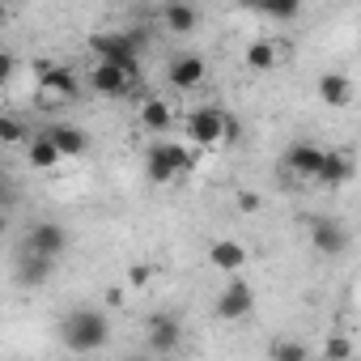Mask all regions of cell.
Wrapping results in <instances>:
<instances>
[{
	"label": "cell",
	"instance_id": "cell-11",
	"mask_svg": "<svg viewBox=\"0 0 361 361\" xmlns=\"http://www.w3.org/2000/svg\"><path fill=\"white\" fill-rule=\"evenodd\" d=\"M310 243H314V251H319V255L340 259V255L348 251V230H344L340 221L319 217V221H310Z\"/></svg>",
	"mask_w": 361,
	"mask_h": 361
},
{
	"label": "cell",
	"instance_id": "cell-32",
	"mask_svg": "<svg viewBox=\"0 0 361 361\" xmlns=\"http://www.w3.org/2000/svg\"><path fill=\"white\" fill-rule=\"evenodd\" d=\"M0 35H5V9H0Z\"/></svg>",
	"mask_w": 361,
	"mask_h": 361
},
{
	"label": "cell",
	"instance_id": "cell-16",
	"mask_svg": "<svg viewBox=\"0 0 361 361\" xmlns=\"http://www.w3.org/2000/svg\"><path fill=\"white\" fill-rule=\"evenodd\" d=\"M47 136H51V145L60 149V157H81V153L90 149V136H85L81 128H73V123H51Z\"/></svg>",
	"mask_w": 361,
	"mask_h": 361
},
{
	"label": "cell",
	"instance_id": "cell-2",
	"mask_svg": "<svg viewBox=\"0 0 361 361\" xmlns=\"http://www.w3.org/2000/svg\"><path fill=\"white\" fill-rule=\"evenodd\" d=\"M196 145H174V140H157L149 145L145 153V174H149V183H174V178H183L188 170H196Z\"/></svg>",
	"mask_w": 361,
	"mask_h": 361
},
{
	"label": "cell",
	"instance_id": "cell-27",
	"mask_svg": "<svg viewBox=\"0 0 361 361\" xmlns=\"http://www.w3.org/2000/svg\"><path fill=\"white\" fill-rule=\"evenodd\" d=\"M327 357H331V361H344V357H353V344H348V340H331V344H327Z\"/></svg>",
	"mask_w": 361,
	"mask_h": 361
},
{
	"label": "cell",
	"instance_id": "cell-29",
	"mask_svg": "<svg viewBox=\"0 0 361 361\" xmlns=\"http://www.w3.org/2000/svg\"><path fill=\"white\" fill-rule=\"evenodd\" d=\"M5 204H9V178L0 174V209H5Z\"/></svg>",
	"mask_w": 361,
	"mask_h": 361
},
{
	"label": "cell",
	"instance_id": "cell-20",
	"mask_svg": "<svg viewBox=\"0 0 361 361\" xmlns=\"http://www.w3.org/2000/svg\"><path fill=\"white\" fill-rule=\"evenodd\" d=\"M319 98H323L327 106H348V102H353V81H348L344 73H323V77H319Z\"/></svg>",
	"mask_w": 361,
	"mask_h": 361
},
{
	"label": "cell",
	"instance_id": "cell-21",
	"mask_svg": "<svg viewBox=\"0 0 361 361\" xmlns=\"http://www.w3.org/2000/svg\"><path fill=\"white\" fill-rule=\"evenodd\" d=\"M136 119H140V128H149V132H166V128L174 123V111H170V102H161V98H145L140 111H136Z\"/></svg>",
	"mask_w": 361,
	"mask_h": 361
},
{
	"label": "cell",
	"instance_id": "cell-26",
	"mask_svg": "<svg viewBox=\"0 0 361 361\" xmlns=\"http://www.w3.org/2000/svg\"><path fill=\"white\" fill-rule=\"evenodd\" d=\"M238 132H243V128H238V119H234V115L226 111V128H221V145H234V140H238Z\"/></svg>",
	"mask_w": 361,
	"mask_h": 361
},
{
	"label": "cell",
	"instance_id": "cell-17",
	"mask_svg": "<svg viewBox=\"0 0 361 361\" xmlns=\"http://www.w3.org/2000/svg\"><path fill=\"white\" fill-rule=\"evenodd\" d=\"M26 161H30V170H56L64 157H60V149L51 145V136L47 132H30V140H26Z\"/></svg>",
	"mask_w": 361,
	"mask_h": 361
},
{
	"label": "cell",
	"instance_id": "cell-1",
	"mask_svg": "<svg viewBox=\"0 0 361 361\" xmlns=\"http://www.w3.org/2000/svg\"><path fill=\"white\" fill-rule=\"evenodd\" d=\"M60 340H64V348H73V353H98V348H106V340H111V323H106L102 310L77 306V310L64 314Z\"/></svg>",
	"mask_w": 361,
	"mask_h": 361
},
{
	"label": "cell",
	"instance_id": "cell-15",
	"mask_svg": "<svg viewBox=\"0 0 361 361\" xmlns=\"http://www.w3.org/2000/svg\"><path fill=\"white\" fill-rule=\"evenodd\" d=\"M319 161H323V149L319 145H310V140H298V145H289L285 149V170H293L298 178H314V170H319Z\"/></svg>",
	"mask_w": 361,
	"mask_h": 361
},
{
	"label": "cell",
	"instance_id": "cell-13",
	"mask_svg": "<svg viewBox=\"0 0 361 361\" xmlns=\"http://www.w3.org/2000/svg\"><path fill=\"white\" fill-rule=\"evenodd\" d=\"M285 56H289V43H281V39H255L243 51L247 68H255V73H272L276 64H285Z\"/></svg>",
	"mask_w": 361,
	"mask_h": 361
},
{
	"label": "cell",
	"instance_id": "cell-25",
	"mask_svg": "<svg viewBox=\"0 0 361 361\" xmlns=\"http://www.w3.org/2000/svg\"><path fill=\"white\" fill-rule=\"evenodd\" d=\"M13 73H18V56L13 51H0V85H9Z\"/></svg>",
	"mask_w": 361,
	"mask_h": 361
},
{
	"label": "cell",
	"instance_id": "cell-9",
	"mask_svg": "<svg viewBox=\"0 0 361 361\" xmlns=\"http://www.w3.org/2000/svg\"><path fill=\"white\" fill-rule=\"evenodd\" d=\"M217 319H226V323H238V319H247L251 310H255V293H251V285L247 281H230L221 293H217Z\"/></svg>",
	"mask_w": 361,
	"mask_h": 361
},
{
	"label": "cell",
	"instance_id": "cell-10",
	"mask_svg": "<svg viewBox=\"0 0 361 361\" xmlns=\"http://www.w3.org/2000/svg\"><path fill=\"white\" fill-rule=\"evenodd\" d=\"M157 22L170 30V35H196V26H200V9L192 5V0H166V5L157 9Z\"/></svg>",
	"mask_w": 361,
	"mask_h": 361
},
{
	"label": "cell",
	"instance_id": "cell-30",
	"mask_svg": "<svg viewBox=\"0 0 361 361\" xmlns=\"http://www.w3.org/2000/svg\"><path fill=\"white\" fill-rule=\"evenodd\" d=\"M123 302V289H106V306H119Z\"/></svg>",
	"mask_w": 361,
	"mask_h": 361
},
{
	"label": "cell",
	"instance_id": "cell-23",
	"mask_svg": "<svg viewBox=\"0 0 361 361\" xmlns=\"http://www.w3.org/2000/svg\"><path fill=\"white\" fill-rule=\"evenodd\" d=\"M30 140V123H22L18 115H0V145H26Z\"/></svg>",
	"mask_w": 361,
	"mask_h": 361
},
{
	"label": "cell",
	"instance_id": "cell-19",
	"mask_svg": "<svg viewBox=\"0 0 361 361\" xmlns=\"http://www.w3.org/2000/svg\"><path fill=\"white\" fill-rule=\"evenodd\" d=\"M243 9H251L259 18H272V22H298L302 0H243Z\"/></svg>",
	"mask_w": 361,
	"mask_h": 361
},
{
	"label": "cell",
	"instance_id": "cell-6",
	"mask_svg": "<svg viewBox=\"0 0 361 361\" xmlns=\"http://www.w3.org/2000/svg\"><path fill=\"white\" fill-rule=\"evenodd\" d=\"M188 140L196 149H217L221 145V128H226V111L221 106H196L188 111Z\"/></svg>",
	"mask_w": 361,
	"mask_h": 361
},
{
	"label": "cell",
	"instance_id": "cell-31",
	"mask_svg": "<svg viewBox=\"0 0 361 361\" xmlns=\"http://www.w3.org/2000/svg\"><path fill=\"white\" fill-rule=\"evenodd\" d=\"M5 226H9V221H5V209H0V234H5Z\"/></svg>",
	"mask_w": 361,
	"mask_h": 361
},
{
	"label": "cell",
	"instance_id": "cell-18",
	"mask_svg": "<svg viewBox=\"0 0 361 361\" xmlns=\"http://www.w3.org/2000/svg\"><path fill=\"white\" fill-rule=\"evenodd\" d=\"M209 264H213L217 272H238V268L247 264V247L234 243V238H217V243L209 247Z\"/></svg>",
	"mask_w": 361,
	"mask_h": 361
},
{
	"label": "cell",
	"instance_id": "cell-3",
	"mask_svg": "<svg viewBox=\"0 0 361 361\" xmlns=\"http://www.w3.org/2000/svg\"><path fill=\"white\" fill-rule=\"evenodd\" d=\"M140 43H145V39H140L136 30H132V35H123V30H102V35L90 39V51H94L98 60H106V64H115V68L140 77Z\"/></svg>",
	"mask_w": 361,
	"mask_h": 361
},
{
	"label": "cell",
	"instance_id": "cell-22",
	"mask_svg": "<svg viewBox=\"0 0 361 361\" xmlns=\"http://www.w3.org/2000/svg\"><path fill=\"white\" fill-rule=\"evenodd\" d=\"M51 268H56V259H43V255H30V251H26V259L18 264V281H22L26 289H39V285L51 276Z\"/></svg>",
	"mask_w": 361,
	"mask_h": 361
},
{
	"label": "cell",
	"instance_id": "cell-5",
	"mask_svg": "<svg viewBox=\"0 0 361 361\" xmlns=\"http://www.w3.org/2000/svg\"><path fill=\"white\" fill-rule=\"evenodd\" d=\"M85 85H90V94H94V98L119 102V98H128V94H132L136 77H132V73H123V68H115V64H106V60H94V68H90Z\"/></svg>",
	"mask_w": 361,
	"mask_h": 361
},
{
	"label": "cell",
	"instance_id": "cell-28",
	"mask_svg": "<svg viewBox=\"0 0 361 361\" xmlns=\"http://www.w3.org/2000/svg\"><path fill=\"white\" fill-rule=\"evenodd\" d=\"M259 204H264V200H259L255 192H243V196H238V209H243V213H259Z\"/></svg>",
	"mask_w": 361,
	"mask_h": 361
},
{
	"label": "cell",
	"instance_id": "cell-4",
	"mask_svg": "<svg viewBox=\"0 0 361 361\" xmlns=\"http://www.w3.org/2000/svg\"><path fill=\"white\" fill-rule=\"evenodd\" d=\"M35 77H39V106H43V111L68 106V102H77V94H81L77 73H73V68H60V64H51V60H39V64H35Z\"/></svg>",
	"mask_w": 361,
	"mask_h": 361
},
{
	"label": "cell",
	"instance_id": "cell-24",
	"mask_svg": "<svg viewBox=\"0 0 361 361\" xmlns=\"http://www.w3.org/2000/svg\"><path fill=\"white\" fill-rule=\"evenodd\" d=\"M268 357H272V361H306V357H310V348H306V344H298V340H276V344L268 348Z\"/></svg>",
	"mask_w": 361,
	"mask_h": 361
},
{
	"label": "cell",
	"instance_id": "cell-7",
	"mask_svg": "<svg viewBox=\"0 0 361 361\" xmlns=\"http://www.w3.org/2000/svg\"><path fill=\"white\" fill-rule=\"evenodd\" d=\"M204 77H209V64H204V56H196V51H174V56L166 60V81H170V90H200Z\"/></svg>",
	"mask_w": 361,
	"mask_h": 361
},
{
	"label": "cell",
	"instance_id": "cell-14",
	"mask_svg": "<svg viewBox=\"0 0 361 361\" xmlns=\"http://www.w3.org/2000/svg\"><path fill=\"white\" fill-rule=\"evenodd\" d=\"M145 327H149L145 336H149V348H153V353H174L178 340H183V327H178L174 314H153Z\"/></svg>",
	"mask_w": 361,
	"mask_h": 361
},
{
	"label": "cell",
	"instance_id": "cell-8",
	"mask_svg": "<svg viewBox=\"0 0 361 361\" xmlns=\"http://www.w3.org/2000/svg\"><path fill=\"white\" fill-rule=\"evenodd\" d=\"M26 251L43 255V259H60L68 251V230L56 226V221H35L30 234H26Z\"/></svg>",
	"mask_w": 361,
	"mask_h": 361
},
{
	"label": "cell",
	"instance_id": "cell-12",
	"mask_svg": "<svg viewBox=\"0 0 361 361\" xmlns=\"http://www.w3.org/2000/svg\"><path fill=\"white\" fill-rule=\"evenodd\" d=\"M348 178H353V157H348V153H331V149H323V161H319V170H314L310 183L336 192V188L348 183Z\"/></svg>",
	"mask_w": 361,
	"mask_h": 361
}]
</instances>
